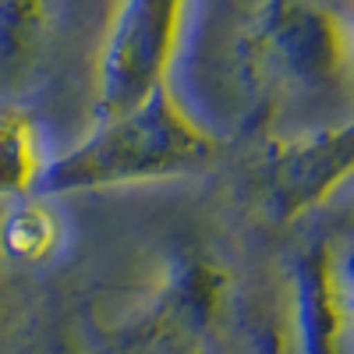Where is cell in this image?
<instances>
[{"label":"cell","instance_id":"obj_3","mask_svg":"<svg viewBox=\"0 0 354 354\" xmlns=\"http://www.w3.org/2000/svg\"><path fill=\"white\" fill-rule=\"evenodd\" d=\"M0 241H4V248L15 259L36 262V259L53 252L57 223H53V216L43 209V205H25V209L11 213V220L4 223V230H0Z\"/></svg>","mask_w":354,"mask_h":354},{"label":"cell","instance_id":"obj_1","mask_svg":"<svg viewBox=\"0 0 354 354\" xmlns=\"http://www.w3.org/2000/svg\"><path fill=\"white\" fill-rule=\"evenodd\" d=\"M213 142L198 124L185 121L163 100L142 110H124L100 128L85 145L50 170V181L61 188H100L138 177H156L205 163Z\"/></svg>","mask_w":354,"mask_h":354},{"label":"cell","instance_id":"obj_4","mask_svg":"<svg viewBox=\"0 0 354 354\" xmlns=\"http://www.w3.org/2000/svg\"><path fill=\"white\" fill-rule=\"evenodd\" d=\"M344 277H347V294H351V305H354V259L347 262V270H344Z\"/></svg>","mask_w":354,"mask_h":354},{"label":"cell","instance_id":"obj_2","mask_svg":"<svg viewBox=\"0 0 354 354\" xmlns=\"http://www.w3.org/2000/svg\"><path fill=\"white\" fill-rule=\"evenodd\" d=\"M39 145L28 121L0 113V195L21 192L39 174Z\"/></svg>","mask_w":354,"mask_h":354}]
</instances>
